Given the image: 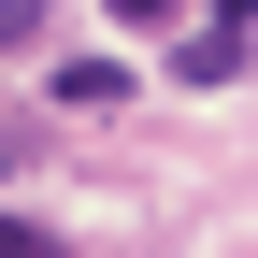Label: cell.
<instances>
[{"label":"cell","instance_id":"5b68a950","mask_svg":"<svg viewBox=\"0 0 258 258\" xmlns=\"http://www.w3.org/2000/svg\"><path fill=\"white\" fill-rule=\"evenodd\" d=\"M29 29H43V0H0V43H29Z\"/></svg>","mask_w":258,"mask_h":258},{"label":"cell","instance_id":"3957f363","mask_svg":"<svg viewBox=\"0 0 258 258\" xmlns=\"http://www.w3.org/2000/svg\"><path fill=\"white\" fill-rule=\"evenodd\" d=\"M186 15V0H115V29H172Z\"/></svg>","mask_w":258,"mask_h":258},{"label":"cell","instance_id":"277c9868","mask_svg":"<svg viewBox=\"0 0 258 258\" xmlns=\"http://www.w3.org/2000/svg\"><path fill=\"white\" fill-rule=\"evenodd\" d=\"M0 258H57V244H43V230H29V215H0Z\"/></svg>","mask_w":258,"mask_h":258},{"label":"cell","instance_id":"6da1fadb","mask_svg":"<svg viewBox=\"0 0 258 258\" xmlns=\"http://www.w3.org/2000/svg\"><path fill=\"white\" fill-rule=\"evenodd\" d=\"M172 72H186V86H230V72H244V29H186Z\"/></svg>","mask_w":258,"mask_h":258},{"label":"cell","instance_id":"7a4b0ae2","mask_svg":"<svg viewBox=\"0 0 258 258\" xmlns=\"http://www.w3.org/2000/svg\"><path fill=\"white\" fill-rule=\"evenodd\" d=\"M57 101H72V115H115V101H129V72H115V57H72V72H57Z\"/></svg>","mask_w":258,"mask_h":258}]
</instances>
